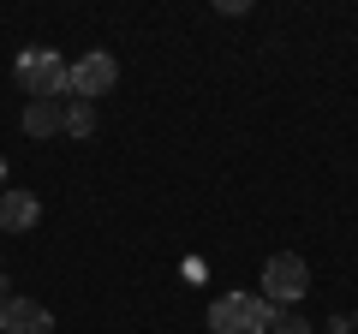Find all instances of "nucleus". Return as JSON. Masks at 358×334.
I'll return each mask as SVG.
<instances>
[{"label":"nucleus","instance_id":"f257e3e1","mask_svg":"<svg viewBox=\"0 0 358 334\" xmlns=\"http://www.w3.org/2000/svg\"><path fill=\"white\" fill-rule=\"evenodd\" d=\"M18 90L30 96V102H66V78H72V66L60 60V48H24L13 66Z\"/></svg>","mask_w":358,"mask_h":334},{"label":"nucleus","instance_id":"f03ea898","mask_svg":"<svg viewBox=\"0 0 358 334\" xmlns=\"http://www.w3.org/2000/svg\"><path fill=\"white\" fill-rule=\"evenodd\" d=\"M209 328L215 334H268L275 328V305L263 293H221L209 305Z\"/></svg>","mask_w":358,"mask_h":334},{"label":"nucleus","instance_id":"7ed1b4c3","mask_svg":"<svg viewBox=\"0 0 358 334\" xmlns=\"http://www.w3.org/2000/svg\"><path fill=\"white\" fill-rule=\"evenodd\" d=\"M120 84V60L108 48H90L84 60H72V78H66V96H78V102H96V96H108Z\"/></svg>","mask_w":358,"mask_h":334},{"label":"nucleus","instance_id":"20e7f679","mask_svg":"<svg viewBox=\"0 0 358 334\" xmlns=\"http://www.w3.org/2000/svg\"><path fill=\"white\" fill-rule=\"evenodd\" d=\"M305 293H310V269H305V257L281 251V257H268V263H263V298H268V305H299Z\"/></svg>","mask_w":358,"mask_h":334},{"label":"nucleus","instance_id":"39448f33","mask_svg":"<svg viewBox=\"0 0 358 334\" xmlns=\"http://www.w3.org/2000/svg\"><path fill=\"white\" fill-rule=\"evenodd\" d=\"M0 334H54V310L36 298H6L0 305Z\"/></svg>","mask_w":358,"mask_h":334},{"label":"nucleus","instance_id":"423d86ee","mask_svg":"<svg viewBox=\"0 0 358 334\" xmlns=\"http://www.w3.org/2000/svg\"><path fill=\"white\" fill-rule=\"evenodd\" d=\"M42 221L36 191H0V233H30Z\"/></svg>","mask_w":358,"mask_h":334},{"label":"nucleus","instance_id":"0eeeda50","mask_svg":"<svg viewBox=\"0 0 358 334\" xmlns=\"http://www.w3.org/2000/svg\"><path fill=\"white\" fill-rule=\"evenodd\" d=\"M24 131H30V138H54V131H66V102H30L24 108Z\"/></svg>","mask_w":358,"mask_h":334},{"label":"nucleus","instance_id":"6e6552de","mask_svg":"<svg viewBox=\"0 0 358 334\" xmlns=\"http://www.w3.org/2000/svg\"><path fill=\"white\" fill-rule=\"evenodd\" d=\"M66 131H72V138H90V131H96V114H90V102H72V108H66Z\"/></svg>","mask_w":358,"mask_h":334},{"label":"nucleus","instance_id":"1a4fd4ad","mask_svg":"<svg viewBox=\"0 0 358 334\" xmlns=\"http://www.w3.org/2000/svg\"><path fill=\"white\" fill-rule=\"evenodd\" d=\"M268 334H310V322L305 317H293V310H281V317H275V328Z\"/></svg>","mask_w":358,"mask_h":334},{"label":"nucleus","instance_id":"9d476101","mask_svg":"<svg viewBox=\"0 0 358 334\" xmlns=\"http://www.w3.org/2000/svg\"><path fill=\"white\" fill-rule=\"evenodd\" d=\"M0 191H6V155H0Z\"/></svg>","mask_w":358,"mask_h":334},{"label":"nucleus","instance_id":"9b49d317","mask_svg":"<svg viewBox=\"0 0 358 334\" xmlns=\"http://www.w3.org/2000/svg\"><path fill=\"white\" fill-rule=\"evenodd\" d=\"M6 298H13V293H6V275H0V305H6Z\"/></svg>","mask_w":358,"mask_h":334},{"label":"nucleus","instance_id":"f8f14e48","mask_svg":"<svg viewBox=\"0 0 358 334\" xmlns=\"http://www.w3.org/2000/svg\"><path fill=\"white\" fill-rule=\"evenodd\" d=\"M352 328H358V317H352Z\"/></svg>","mask_w":358,"mask_h":334}]
</instances>
